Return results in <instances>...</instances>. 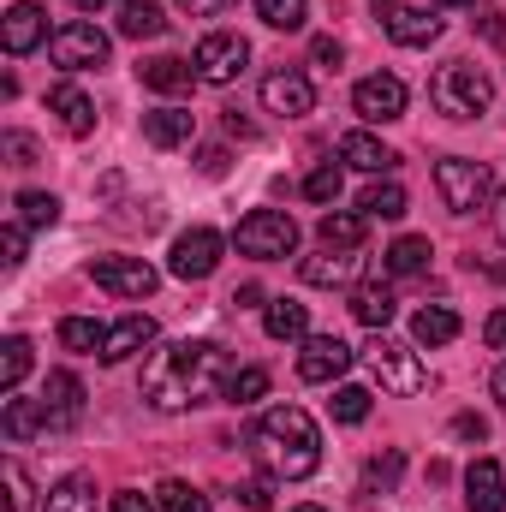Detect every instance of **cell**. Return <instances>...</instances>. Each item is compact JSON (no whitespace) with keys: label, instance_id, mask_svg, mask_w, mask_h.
Returning a JSON list of instances; mask_svg holds the SVG:
<instances>
[{"label":"cell","instance_id":"cell-57","mask_svg":"<svg viewBox=\"0 0 506 512\" xmlns=\"http://www.w3.org/2000/svg\"><path fill=\"white\" fill-rule=\"evenodd\" d=\"M292 512H328V507H292Z\"/></svg>","mask_w":506,"mask_h":512},{"label":"cell","instance_id":"cell-30","mask_svg":"<svg viewBox=\"0 0 506 512\" xmlns=\"http://www.w3.org/2000/svg\"><path fill=\"white\" fill-rule=\"evenodd\" d=\"M42 512H96V483L90 477H66L60 489H48Z\"/></svg>","mask_w":506,"mask_h":512},{"label":"cell","instance_id":"cell-34","mask_svg":"<svg viewBox=\"0 0 506 512\" xmlns=\"http://www.w3.org/2000/svg\"><path fill=\"white\" fill-rule=\"evenodd\" d=\"M155 507H161V512H209V501H203L191 483L167 477V483H155Z\"/></svg>","mask_w":506,"mask_h":512},{"label":"cell","instance_id":"cell-20","mask_svg":"<svg viewBox=\"0 0 506 512\" xmlns=\"http://www.w3.org/2000/svg\"><path fill=\"white\" fill-rule=\"evenodd\" d=\"M48 108L60 114V126L72 131V137H90V131H96V102H90L78 84H54V90H48Z\"/></svg>","mask_w":506,"mask_h":512},{"label":"cell","instance_id":"cell-25","mask_svg":"<svg viewBox=\"0 0 506 512\" xmlns=\"http://www.w3.org/2000/svg\"><path fill=\"white\" fill-rule=\"evenodd\" d=\"M393 310H399V298H393L381 280H364V286L352 292V316H358L364 328H376V334L387 328V322H393Z\"/></svg>","mask_w":506,"mask_h":512},{"label":"cell","instance_id":"cell-55","mask_svg":"<svg viewBox=\"0 0 506 512\" xmlns=\"http://www.w3.org/2000/svg\"><path fill=\"white\" fill-rule=\"evenodd\" d=\"M495 399H501V405H506V364H501V370H495Z\"/></svg>","mask_w":506,"mask_h":512},{"label":"cell","instance_id":"cell-13","mask_svg":"<svg viewBox=\"0 0 506 512\" xmlns=\"http://www.w3.org/2000/svg\"><path fill=\"white\" fill-rule=\"evenodd\" d=\"M352 370V346L340 334H310L298 352V382H334Z\"/></svg>","mask_w":506,"mask_h":512},{"label":"cell","instance_id":"cell-37","mask_svg":"<svg viewBox=\"0 0 506 512\" xmlns=\"http://www.w3.org/2000/svg\"><path fill=\"white\" fill-rule=\"evenodd\" d=\"M358 209H364L370 221H399V215H405V191H399V185H370Z\"/></svg>","mask_w":506,"mask_h":512},{"label":"cell","instance_id":"cell-52","mask_svg":"<svg viewBox=\"0 0 506 512\" xmlns=\"http://www.w3.org/2000/svg\"><path fill=\"white\" fill-rule=\"evenodd\" d=\"M185 12H197V18H215V12H227V6H239V0H179Z\"/></svg>","mask_w":506,"mask_h":512},{"label":"cell","instance_id":"cell-22","mask_svg":"<svg viewBox=\"0 0 506 512\" xmlns=\"http://www.w3.org/2000/svg\"><path fill=\"white\" fill-rule=\"evenodd\" d=\"M191 131H197V114H185V108H155V114H143V137H149L155 149H179V143H191Z\"/></svg>","mask_w":506,"mask_h":512},{"label":"cell","instance_id":"cell-32","mask_svg":"<svg viewBox=\"0 0 506 512\" xmlns=\"http://www.w3.org/2000/svg\"><path fill=\"white\" fill-rule=\"evenodd\" d=\"M102 340H108V334H102V322H90V316H66V322H60V346H66V352H102Z\"/></svg>","mask_w":506,"mask_h":512},{"label":"cell","instance_id":"cell-15","mask_svg":"<svg viewBox=\"0 0 506 512\" xmlns=\"http://www.w3.org/2000/svg\"><path fill=\"white\" fill-rule=\"evenodd\" d=\"M465 507L471 512H506V471L495 459H471V471H465Z\"/></svg>","mask_w":506,"mask_h":512},{"label":"cell","instance_id":"cell-4","mask_svg":"<svg viewBox=\"0 0 506 512\" xmlns=\"http://www.w3.org/2000/svg\"><path fill=\"white\" fill-rule=\"evenodd\" d=\"M233 245L256 262H280V256L298 251V221L286 209H251L239 227H233Z\"/></svg>","mask_w":506,"mask_h":512},{"label":"cell","instance_id":"cell-36","mask_svg":"<svg viewBox=\"0 0 506 512\" xmlns=\"http://www.w3.org/2000/svg\"><path fill=\"white\" fill-rule=\"evenodd\" d=\"M18 221H24V227H54V221H60V197H48V191H18Z\"/></svg>","mask_w":506,"mask_h":512},{"label":"cell","instance_id":"cell-40","mask_svg":"<svg viewBox=\"0 0 506 512\" xmlns=\"http://www.w3.org/2000/svg\"><path fill=\"white\" fill-rule=\"evenodd\" d=\"M340 185H346V173H340L334 161H322V167L304 179V197H310V203H334V197H340Z\"/></svg>","mask_w":506,"mask_h":512},{"label":"cell","instance_id":"cell-27","mask_svg":"<svg viewBox=\"0 0 506 512\" xmlns=\"http://www.w3.org/2000/svg\"><path fill=\"white\" fill-rule=\"evenodd\" d=\"M364 227H370V215H322L316 221V239H322V251H358L364 245Z\"/></svg>","mask_w":506,"mask_h":512},{"label":"cell","instance_id":"cell-7","mask_svg":"<svg viewBox=\"0 0 506 512\" xmlns=\"http://www.w3.org/2000/svg\"><path fill=\"white\" fill-rule=\"evenodd\" d=\"M370 370H376V382L387 387V393H399V399H411V393L429 387V370L417 364V352L399 346V340H387V334L370 340Z\"/></svg>","mask_w":506,"mask_h":512},{"label":"cell","instance_id":"cell-19","mask_svg":"<svg viewBox=\"0 0 506 512\" xmlns=\"http://www.w3.org/2000/svg\"><path fill=\"white\" fill-rule=\"evenodd\" d=\"M42 411H48V429L72 423V417L84 411V382H78L72 370H54V376H48V387H42Z\"/></svg>","mask_w":506,"mask_h":512},{"label":"cell","instance_id":"cell-48","mask_svg":"<svg viewBox=\"0 0 506 512\" xmlns=\"http://www.w3.org/2000/svg\"><path fill=\"white\" fill-rule=\"evenodd\" d=\"M477 24H483V36H489L495 48H506V18L495 12V6H489V12H477Z\"/></svg>","mask_w":506,"mask_h":512},{"label":"cell","instance_id":"cell-47","mask_svg":"<svg viewBox=\"0 0 506 512\" xmlns=\"http://www.w3.org/2000/svg\"><path fill=\"white\" fill-rule=\"evenodd\" d=\"M197 167H203L209 179H221V173H227V149H221V143H209V149H197Z\"/></svg>","mask_w":506,"mask_h":512},{"label":"cell","instance_id":"cell-38","mask_svg":"<svg viewBox=\"0 0 506 512\" xmlns=\"http://www.w3.org/2000/svg\"><path fill=\"white\" fill-rule=\"evenodd\" d=\"M328 411H334V423H364L370 417V387H334Z\"/></svg>","mask_w":506,"mask_h":512},{"label":"cell","instance_id":"cell-5","mask_svg":"<svg viewBox=\"0 0 506 512\" xmlns=\"http://www.w3.org/2000/svg\"><path fill=\"white\" fill-rule=\"evenodd\" d=\"M435 185H441V203H447L453 215H477V209L489 203V191H495V173H489L483 161L447 155V161L435 167Z\"/></svg>","mask_w":506,"mask_h":512},{"label":"cell","instance_id":"cell-6","mask_svg":"<svg viewBox=\"0 0 506 512\" xmlns=\"http://www.w3.org/2000/svg\"><path fill=\"white\" fill-rule=\"evenodd\" d=\"M191 66H197V84H233L245 66H251V42L239 36V30H209L203 42H197V54H191Z\"/></svg>","mask_w":506,"mask_h":512},{"label":"cell","instance_id":"cell-9","mask_svg":"<svg viewBox=\"0 0 506 512\" xmlns=\"http://www.w3.org/2000/svg\"><path fill=\"white\" fill-rule=\"evenodd\" d=\"M90 280H96L102 292H114V298H149V292L161 286V274H155L143 256H96V262H90Z\"/></svg>","mask_w":506,"mask_h":512},{"label":"cell","instance_id":"cell-39","mask_svg":"<svg viewBox=\"0 0 506 512\" xmlns=\"http://www.w3.org/2000/svg\"><path fill=\"white\" fill-rule=\"evenodd\" d=\"M268 30H304V0H256Z\"/></svg>","mask_w":506,"mask_h":512},{"label":"cell","instance_id":"cell-11","mask_svg":"<svg viewBox=\"0 0 506 512\" xmlns=\"http://www.w3.org/2000/svg\"><path fill=\"white\" fill-rule=\"evenodd\" d=\"M381 18V30L399 42V48H429L435 36H441V18L435 12H423V6H405V0H370Z\"/></svg>","mask_w":506,"mask_h":512},{"label":"cell","instance_id":"cell-54","mask_svg":"<svg viewBox=\"0 0 506 512\" xmlns=\"http://www.w3.org/2000/svg\"><path fill=\"white\" fill-rule=\"evenodd\" d=\"M495 233H501V245H506V191H501V209H495Z\"/></svg>","mask_w":506,"mask_h":512},{"label":"cell","instance_id":"cell-43","mask_svg":"<svg viewBox=\"0 0 506 512\" xmlns=\"http://www.w3.org/2000/svg\"><path fill=\"white\" fill-rule=\"evenodd\" d=\"M0 149H6V161H12V167H36V155H42V149H36V137H24V131H6V137H0Z\"/></svg>","mask_w":506,"mask_h":512},{"label":"cell","instance_id":"cell-1","mask_svg":"<svg viewBox=\"0 0 506 512\" xmlns=\"http://www.w3.org/2000/svg\"><path fill=\"white\" fill-rule=\"evenodd\" d=\"M227 352L215 340H173V346H155L149 364H143V399L155 411H185V405H203L215 387H227Z\"/></svg>","mask_w":506,"mask_h":512},{"label":"cell","instance_id":"cell-2","mask_svg":"<svg viewBox=\"0 0 506 512\" xmlns=\"http://www.w3.org/2000/svg\"><path fill=\"white\" fill-rule=\"evenodd\" d=\"M251 447H256V459H262L274 477H286V483H304V477H316V465H322V435H316V423H310L304 405H274V411H262L256 429H251Z\"/></svg>","mask_w":506,"mask_h":512},{"label":"cell","instance_id":"cell-33","mask_svg":"<svg viewBox=\"0 0 506 512\" xmlns=\"http://www.w3.org/2000/svg\"><path fill=\"white\" fill-rule=\"evenodd\" d=\"M429 239H399V245H387V274H423L429 268Z\"/></svg>","mask_w":506,"mask_h":512},{"label":"cell","instance_id":"cell-35","mask_svg":"<svg viewBox=\"0 0 506 512\" xmlns=\"http://www.w3.org/2000/svg\"><path fill=\"white\" fill-rule=\"evenodd\" d=\"M24 376H30V340H18V334H12V340L0 346V387H6V393H18Z\"/></svg>","mask_w":506,"mask_h":512},{"label":"cell","instance_id":"cell-26","mask_svg":"<svg viewBox=\"0 0 506 512\" xmlns=\"http://www.w3.org/2000/svg\"><path fill=\"white\" fill-rule=\"evenodd\" d=\"M298 274H304V286H346V280L358 274V256H346V251L304 256V262H298Z\"/></svg>","mask_w":506,"mask_h":512},{"label":"cell","instance_id":"cell-10","mask_svg":"<svg viewBox=\"0 0 506 512\" xmlns=\"http://www.w3.org/2000/svg\"><path fill=\"white\" fill-rule=\"evenodd\" d=\"M221 251H227V239H221L215 227H191V233H179V239H173L167 268H173L179 280H209V274L221 268Z\"/></svg>","mask_w":506,"mask_h":512},{"label":"cell","instance_id":"cell-12","mask_svg":"<svg viewBox=\"0 0 506 512\" xmlns=\"http://www.w3.org/2000/svg\"><path fill=\"white\" fill-rule=\"evenodd\" d=\"M262 108L280 114V120H304L316 108V84L304 72H268L262 78Z\"/></svg>","mask_w":506,"mask_h":512},{"label":"cell","instance_id":"cell-16","mask_svg":"<svg viewBox=\"0 0 506 512\" xmlns=\"http://www.w3.org/2000/svg\"><path fill=\"white\" fill-rule=\"evenodd\" d=\"M42 36H48V18H42V6H36V0H18V6L6 12V24H0V42H6V54H12V60H18V54H30Z\"/></svg>","mask_w":506,"mask_h":512},{"label":"cell","instance_id":"cell-49","mask_svg":"<svg viewBox=\"0 0 506 512\" xmlns=\"http://www.w3.org/2000/svg\"><path fill=\"white\" fill-rule=\"evenodd\" d=\"M483 340H489V352H506V310H495V316L483 322Z\"/></svg>","mask_w":506,"mask_h":512},{"label":"cell","instance_id":"cell-45","mask_svg":"<svg viewBox=\"0 0 506 512\" xmlns=\"http://www.w3.org/2000/svg\"><path fill=\"white\" fill-rule=\"evenodd\" d=\"M239 501H245L251 512H268L274 507V477H251V483L239 489Z\"/></svg>","mask_w":506,"mask_h":512},{"label":"cell","instance_id":"cell-24","mask_svg":"<svg viewBox=\"0 0 506 512\" xmlns=\"http://www.w3.org/2000/svg\"><path fill=\"white\" fill-rule=\"evenodd\" d=\"M0 429H6V441L12 447H24L36 429H48V411L36 405V399H18V393H6V411H0Z\"/></svg>","mask_w":506,"mask_h":512},{"label":"cell","instance_id":"cell-14","mask_svg":"<svg viewBox=\"0 0 506 512\" xmlns=\"http://www.w3.org/2000/svg\"><path fill=\"white\" fill-rule=\"evenodd\" d=\"M352 108H358L370 126H387V120H399V114H405V84H399L393 72L358 78V90H352Z\"/></svg>","mask_w":506,"mask_h":512},{"label":"cell","instance_id":"cell-31","mask_svg":"<svg viewBox=\"0 0 506 512\" xmlns=\"http://www.w3.org/2000/svg\"><path fill=\"white\" fill-rule=\"evenodd\" d=\"M262 393H268V370H262V364L233 370V376H227V387H221V399H227V405H256Z\"/></svg>","mask_w":506,"mask_h":512},{"label":"cell","instance_id":"cell-50","mask_svg":"<svg viewBox=\"0 0 506 512\" xmlns=\"http://www.w3.org/2000/svg\"><path fill=\"white\" fill-rule=\"evenodd\" d=\"M18 262H24V221L6 227V268H18Z\"/></svg>","mask_w":506,"mask_h":512},{"label":"cell","instance_id":"cell-18","mask_svg":"<svg viewBox=\"0 0 506 512\" xmlns=\"http://www.w3.org/2000/svg\"><path fill=\"white\" fill-rule=\"evenodd\" d=\"M340 161L358 167V173H393V167H399V155H393L381 137H370V131H346V137H340Z\"/></svg>","mask_w":506,"mask_h":512},{"label":"cell","instance_id":"cell-17","mask_svg":"<svg viewBox=\"0 0 506 512\" xmlns=\"http://www.w3.org/2000/svg\"><path fill=\"white\" fill-rule=\"evenodd\" d=\"M137 78H143V90L185 96V90L197 84V66H191V60H179V54H155V60H143V66H137Z\"/></svg>","mask_w":506,"mask_h":512},{"label":"cell","instance_id":"cell-42","mask_svg":"<svg viewBox=\"0 0 506 512\" xmlns=\"http://www.w3.org/2000/svg\"><path fill=\"white\" fill-rule=\"evenodd\" d=\"M6 512H30V477L18 459H6Z\"/></svg>","mask_w":506,"mask_h":512},{"label":"cell","instance_id":"cell-44","mask_svg":"<svg viewBox=\"0 0 506 512\" xmlns=\"http://www.w3.org/2000/svg\"><path fill=\"white\" fill-rule=\"evenodd\" d=\"M310 60H316L322 72H334V66L346 60V42H340V36H316V42H310Z\"/></svg>","mask_w":506,"mask_h":512},{"label":"cell","instance_id":"cell-28","mask_svg":"<svg viewBox=\"0 0 506 512\" xmlns=\"http://www.w3.org/2000/svg\"><path fill=\"white\" fill-rule=\"evenodd\" d=\"M262 328H268V340H304L310 334V310L298 298H274L268 316H262Z\"/></svg>","mask_w":506,"mask_h":512},{"label":"cell","instance_id":"cell-58","mask_svg":"<svg viewBox=\"0 0 506 512\" xmlns=\"http://www.w3.org/2000/svg\"><path fill=\"white\" fill-rule=\"evenodd\" d=\"M441 6H465V0H441Z\"/></svg>","mask_w":506,"mask_h":512},{"label":"cell","instance_id":"cell-53","mask_svg":"<svg viewBox=\"0 0 506 512\" xmlns=\"http://www.w3.org/2000/svg\"><path fill=\"white\" fill-rule=\"evenodd\" d=\"M233 304H239V310H256V304H262V286H239Z\"/></svg>","mask_w":506,"mask_h":512},{"label":"cell","instance_id":"cell-29","mask_svg":"<svg viewBox=\"0 0 506 512\" xmlns=\"http://www.w3.org/2000/svg\"><path fill=\"white\" fill-rule=\"evenodd\" d=\"M161 30H167V12H161L155 0H126V6H120V36L149 42V36H161Z\"/></svg>","mask_w":506,"mask_h":512},{"label":"cell","instance_id":"cell-21","mask_svg":"<svg viewBox=\"0 0 506 512\" xmlns=\"http://www.w3.org/2000/svg\"><path fill=\"white\" fill-rule=\"evenodd\" d=\"M143 346H155V322H149V316H126L120 328H108V340H102V364H126V358H137Z\"/></svg>","mask_w":506,"mask_h":512},{"label":"cell","instance_id":"cell-46","mask_svg":"<svg viewBox=\"0 0 506 512\" xmlns=\"http://www.w3.org/2000/svg\"><path fill=\"white\" fill-rule=\"evenodd\" d=\"M453 435H459V441H483V435H489V423H483L477 411H459V417H453Z\"/></svg>","mask_w":506,"mask_h":512},{"label":"cell","instance_id":"cell-8","mask_svg":"<svg viewBox=\"0 0 506 512\" xmlns=\"http://www.w3.org/2000/svg\"><path fill=\"white\" fill-rule=\"evenodd\" d=\"M48 54L60 72H90V66H108V36L96 24H60L48 36Z\"/></svg>","mask_w":506,"mask_h":512},{"label":"cell","instance_id":"cell-51","mask_svg":"<svg viewBox=\"0 0 506 512\" xmlns=\"http://www.w3.org/2000/svg\"><path fill=\"white\" fill-rule=\"evenodd\" d=\"M114 512H161V507H149L137 489H120V495H114Z\"/></svg>","mask_w":506,"mask_h":512},{"label":"cell","instance_id":"cell-23","mask_svg":"<svg viewBox=\"0 0 506 512\" xmlns=\"http://www.w3.org/2000/svg\"><path fill=\"white\" fill-rule=\"evenodd\" d=\"M411 340H417V346H453V340H459V316H453L447 304H423V310L411 316Z\"/></svg>","mask_w":506,"mask_h":512},{"label":"cell","instance_id":"cell-3","mask_svg":"<svg viewBox=\"0 0 506 512\" xmlns=\"http://www.w3.org/2000/svg\"><path fill=\"white\" fill-rule=\"evenodd\" d=\"M429 102H435V114H447V120H483L489 102H495V84H489L483 66L447 60V66L429 78Z\"/></svg>","mask_w":506,"mask_h":512},{"label":"cell","instance_id":"cell-56","mask_svg":"<svg viewBox=\"0 0 506 512\" xmlns=\"http://www.w3.org/2000/svg\"><path fill=\"white\" fill-rule=\"evenodd\" d=\"M72 6H84V12H102V6H108V0H72Z\"/></svg>","mask_w":506,"mask_h":512},{"label":"cell","instance_id":"cell-41","mask_svg":"<svg viewBox=\"0 0 506 512\" xmlns=\"http://www.w3.org/2000/svg\"><path fill=\"white\" fill-rule=\"evenodd\" d=\"M399 453H381V459H370V471H364V495H376V489H393L399 483Z\"/></svg>","mask_w":506,"mask_h":512}]
</instances>
